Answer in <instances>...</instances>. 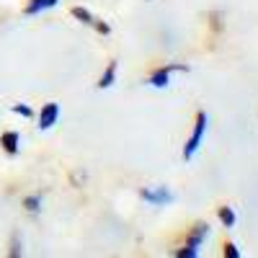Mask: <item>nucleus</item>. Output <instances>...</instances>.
Segmentation results:
<instances>
[{"mask_svg": "<svg viewBox=\"0 0 258 258\" xmlns=\"http://www.w3.org/2000/svg\"><path fill=\"white\" fill-rule=\"evenodd\" d=\"M73 16L78 18V21H83V24H88V26H96L101 34H109L111 29H109V24H103V21H98V18H93L91 16V11H85V8H73Z\"/></svg>", "mask_w": 258, "mask_h": 258, "instance_id": "6", "label": "nucleus"}, {"mask_svg": "<svg viewBox=\"0 0 258 258\" xmlns=\"http://www.w3.org/2000/svg\"><path fill=\"white\" fill-rule=\"evenodd\" d=\"M116 68H119L116 62H109V68H106V73H103L101 80H98V88H101V91H106V88H111V85H114V80H116Z\"/></svg>", "mask_w": 258, "mask_h": 258, "instance_id": "8", "label": "nucleus"}, {"mask_svg": "<svg viewBox=\"0 0 258 258\" xmlns=\"http://www.w3.org/2000/svg\"><path fill=\"white\" fill-rule=\"evenodd\" d=\"M0 145H3V150H6V155H16L18 153V145H21V135L18 132H3L0 135Z\"/></svg>", "mask_w": 258, "mask_h": 258, "instance_id": "7", "label": "nucleus"}, {"mask_svg": "<svg viewBox=\"0 0 258 258\" xmlns=\"http://www.w3.org/2000/svg\"><path fill=\"white\" fill-rule=\"evenodd\" d=\"M207 235H209V225L199 222V225H197V230L191 232V238H188L186 248H183V250H178L176 255H178V258H197V255H199V245L204 243Z\"/></svg>", "mask_w": 258, "mask_h": 258, "instance_id": "2", "label": "nucleus"}, {"mask_svg": "<svg viewBox=\"0 0 258 258\" xmlns=\"http://www.w3.org/2000/svg\"><path fill=\"white\" fill-rule=\"evenodd\" d=\"M11 111L18 114V116H24V119H31V116H34L31 106H26V103H13V106H11Z\"/></svg>", "mask_w": 258, "mask_h": 258, "instance_id": "11", "label": "nucleus"}, {"mask_svg": "<svg viewBox=\"0 0 258 258\" xmlns=\"http://www.w3.org/2000/svg\"><path fill=\"white\" fill-rule=\"evenodd\" d=\"M59 3V0H31V3L26 6V16H36L41 11H47V8H54Z\"/></svg>", "mask_w": 258, "mask_h": 258, "instance_id": "9", "label": "nucleus"}, {"mask_svg": "<svg viewBox=\"0 0 258 258\" xmlns=\"http://www.w3.org/2000/svg\"><path fill=\"white\" fill-rule=\"evenodd\" d=\"M220 220L225 227H235V222H238V217H235L232 207H220Z\"/></svg>", "mask_w": 258, "mask_h": 258, "instance_id": "10", "label": "nucleus"}, {"mask_svg": "<svg viewBox=\"0 0 258 258\" xmlns=\"http://www.w3.org/2000/svg\"><path fill=\"white\" fill-rule=\"evenodd\" d=\"M225 255H227V258H240V250H238V245L227 243V245H225Z\"/></svg>", "mask_w": 258, "mask_h": 258, "instance_id": "13", "label": "nucleus"}, {"mask_svg": "<svg viewBox=\"0 0 258 258\" xmlns=\"http://www.w3.org/2000/svg\"><path fill=\"white\" fill-rule=\"evenodd\" d=\"M176 70H188V68L186 64H165V68H158L153 75H150V85H153V88H168L170 73H176Z\"/></svg>", "mask_w": 258, "mask_h": 258, "instance_id": "4", "label": "nucleus"}, {"mask_svg": "<svg viewBox=\"0 0 258 258\" xmlns=\"http://www.w3.org/2000/svg\"><path fill=\"white\" fill-rule=\"evenodd\" d=\"M57 119H59V103H47L44 109L39 111V129L41 132H47V129H52L54 124H57Z\"/></svg>", "mask_w": 258, "mask_h": 258, "instance_id": "5", "label": "nucleus"}, {"mask_svg": "<svg viewBox=\"0 0 258 258\" xmlns=\"http://www.w3.org/2000/svg\"><path fill=\"white\" fill-rule=\"evenodd\" d=\"M24 207H26L29 212H39V209H41V197H39V194H34V197H26V199H24Z\"/></svg>", "mask_w": 258, "mask_h": 258, "instance_id": "12", "label": "nucleus"}, {"mask_svg": "<svg viewBox=\"0 0 258 258\" xmlns=\"http://www.w3.org/2000/svg\"><path fill=\"white\" fill-rule=\"evenodd\" d=\"M204 132H207V114L199 111V116H197V126H194V132H191L188 142L183 145V160H191L194 155H197V150H199L202 142H204Z\"/></svg>", "mask_w": 258, "mask_h": 258, "instance_id": "1", "label": "nucleus"}, {"mask_svg": "<svg viewBox=\"0 0 258 258\" xmlns=\"http://www.w3.org/2000/svg\"><path fill=\"white\" fill-rule=\"evenodd\" d=\"M142 199L153 207H165V204H173L176 202V194L165 188V186H158V188H142Z\"/></svg>", "mask_w": 258, "mask_h": 258, "instance_id": "3", "label": "nucleus"}]
</instances>
